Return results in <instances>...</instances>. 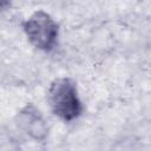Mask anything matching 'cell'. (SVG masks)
I'll use <instances>...</instances> for the list:
<instances>
[{
	"label": "cell",
	"instance_id": "obj_1",
	"mask_svg": "<svg viewBox=\"0 0 151 151\" xmlns=\"http://www.w3.org/2000/svg\"><path fill=\"white\" fill-rule=\"evenodd\" d=\"M47 101L54 116L66 123L79 118L84 111L77 84L68 77L54 79L47 91Z\"/></svg>",
	"mask_w": 151,
	"mask_h": 151
},
{
	"label": "cell",
	"instance_id": "obj_2",
	"mask_svg": "<svg viewBox=\"0 0 151 151\" xmlns=\"http://www.w3.org/2000/svg\"><path fill=\"white\" fill-rule=\"evenodd\" d=\"M24 32L28 41L38 50L50 52L58 44L59 26L45 11H37L24 22Z\"/></svg>",
	"mask_w": 151,
	"mask_h": 151
},
{
	"label": "cell",
	"instance_id": "obj_3",
	"mask_svg": "<svg viewBox=\"0 0 151 151\" xmlns=\"http://www.w3.org/2000/svg\"><path fill=\"white\" fill-rule=\"evenodd\" d=\"M19 126L34 140L42 142L48 134V126L39 109L27 104L18 114Z\"/></svg>",
	"mask_w": 151,
	"mask_h": 151
}]
</instances>
